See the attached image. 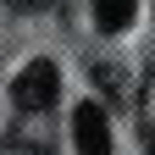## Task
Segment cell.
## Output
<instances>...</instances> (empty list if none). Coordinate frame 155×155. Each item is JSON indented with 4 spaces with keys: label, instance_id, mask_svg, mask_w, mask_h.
<instances>
[{
    "label": "cell",
    "instance_id": "6da1fadb",
    "mask_svg": "<svg viewBox=\"0 0 155 155\" xmlns=\"http://www.w3.org/2000/svg\"><path fill=\"white\" fill-rule=\"evenodd\" d=\"M55 94H61V72H55V61H28L22 72H17L11 83V100L22 111H50Z\"/></svg>",
    "mask_w": 155,
    "mask_h": 155
},
{
    "label": "cell",
    "instance_id": "7a4b0ae2",
    "mask_svg": "<svg viewBox=\"0 0 155 155\" xmlns=\"http://www.w3.org/2000/svg\"><path fill=\"white\" fill-rule=\"evenodd\" d=\"M72 144H78V155H111V116H105V105L83 100L72 111Z\"/></svg>",
    "mask_w": 155,
    "mask_h": 155
},
{
    "label": "cell",
    "instance_id": "277c9868",
    "mask_svg": "<svg viewBox=\"0 0 155 155\" xmlns=\"http://www.w3.org/2000/svg\"><path fill=\"white\" fill-rule=\"evenodd\" d=\"M6 6H17V11H45L50 0H6Z\"/></svg>",
    "mask_w": 155,
    "mask_h": 155
},
{
    "label": "cell",
    "instance_id": "3957f363",
    "mask_svg": "<svg viewBox=\"0 0 155 155\" xmlns=\"http://www.w3.org/2000/svg\"><path fill=\"white\" fill-rule=\"evenodd\" d=\"M139 11V0H94V28L100 33H122Z\"/></svg>",
    "mask_w": 155,
    "mask_h": 155
}]
</instances>
